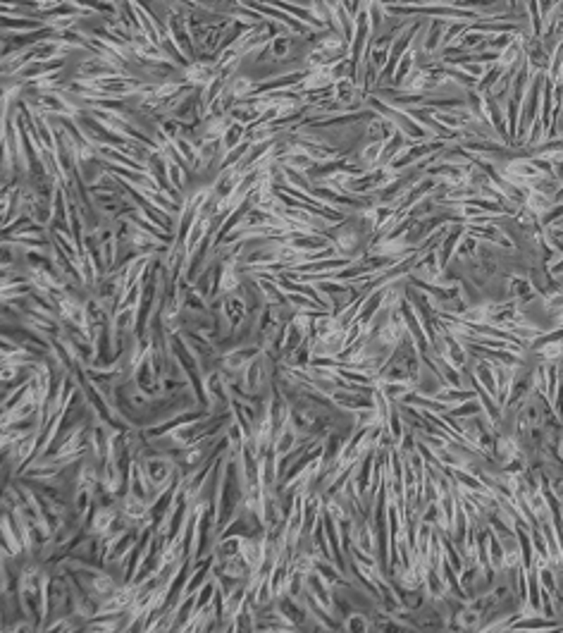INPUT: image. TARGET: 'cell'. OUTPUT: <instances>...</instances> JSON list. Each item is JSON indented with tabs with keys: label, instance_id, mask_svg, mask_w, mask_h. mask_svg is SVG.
<instances>
[{
	"label": "cell",
	"instance_id": "6da1fadb",
	"mask_svg": "<svg viewBox=\"0 0 563 633\" xmlns=\"http://www.w3.org/2000/svg\"><path fill=\"white\" fill-rule=\"evenodd\" d=\"M556 199H563V192H559V194H556Z\"/></svg>",
	"mask_w": 563,
	"mask_h": 633
}]
</instances>
